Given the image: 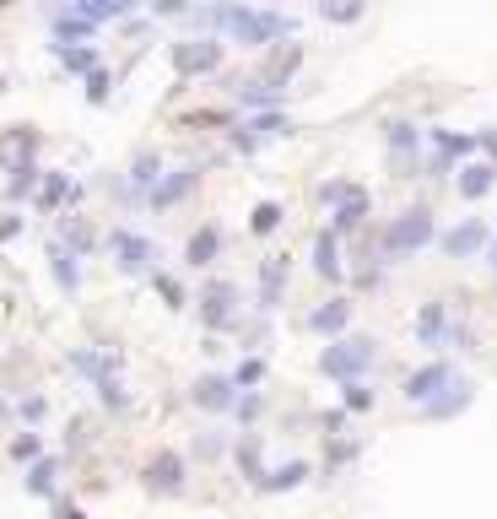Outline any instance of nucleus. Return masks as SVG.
Masks as SVG:
<instances>
[{"instance_id": "obj_49", "label": "nucleus", "mask_w": 497, "mask_h": 519, "mask_svg": "<svg viewBox=\"0 0 497 519\" xmlns=\"http://www.w3.org/2000/svg\"><path fill=\"white\" fill-rule=\"evenodd\" d=\"M492 271H497V249H492Z\"/></svg>"}, {"instance_id": "obj_36", "label": "nucleus", "mask_w": 497, "mask_h": 519, "mask_svg": "<svg viewBox=\"0 0 497 519\" xmlns=\"http://www.w3.org/2000/svg\"><path fill=\"white\" fill-rule=\"evenodd\" d=\"M109 92H114V76H109V65H98V71L82 82V98L92 103V109H103V103H109Z\"/></svg>"}, {"instance_id": "obj_50", "label": "nucleus", "mask_w": 497, "mask_h": 519, "mask_svg": "<svg viewBox=\"0 0 497 519\" xmlns=\"http://www.w3.org/2000/svg\"><path fill=\"white\" fill-rule=\"evenodd\" d=\"M492 249H497V244H492Z\"/></svg>"}, {"instance_id": "obj_23", "label": "nucleus", "mask_w": 497, "mask_h": 519, "mask_svg": "<svg viewBox=\"0 0 497 519\" xmlns=\"http://www.w3.org/2000/svg\"><path fill=\"white\" fill-rule=\"evenodd\" d=\"M287 276H292L287 255H271V260L260 265V314L281 309V292H287Z\"/></svg>"}, {"instance_id": "obj_17", "label": "nucleus", "mask_w": 497, "mask_h": 519, "mask_svg": "<svg viewBox=\"0 0 497 519\" xmlns=\"http://www.w3.org/2000/svg\"><path fill=\"white\" fill-rule=\"evenodd\" d=\"M298 65H303V44H276V49H265L260 82L287 92V87H292V76H298Z\"/></svg>"}, {"instance_id": "obj_11", "label": "nucleus", "mask_w": 497, "mask_h": 519, "mask_svg": "<svg viewBox=\"0 0 497 519\" xmlns=\"http://www.w3.org/2000/svg\"><path fill=\"white\" fill-rule=\"evenodd\" d=\"M190 406L211 411V417H233V406H238L233 374H200V379L190 384Z\"/></svg>"}, {"instance_id": "obj_19", "label": "nucleus", "mask_w": 497, "mask_h": 519, "mask_svg": "<svg viewBox=\"0 0 497 519\" xmlns=\"http://www.w3.org/2000/svg\"><path fill=\"white\" fill-rule=\"evenodd\" d=\"M314 336H330V341H341V330L352 325V298H330V303H319L314 314L303 319Z\"/></svg>"}, {"instance_id": "obj_20", "label": "nucleus", "mask_w": 497, "mask_h": 519, "mask_svg": "<svg viewBox=\"0 0 497 519\" xmlns=\"http://www.w3.org/2000/svg\"><path fill=\"white\" fill-rule=\"evenodd\" d=\"M222 260V228H195L190 233V244H184V265H190V271H211V265Z\"/></svg>"}, {"instance_id": "obj_24", "label": "nucleus", "mask_w": 497, "mask_h": 519, "mask_svg": "<svg viewBox=\"0 0 497 519\" xmlns=\"http://www.w3.org/2000/svg\"><path fill=\"white\" fill-rule=\"evenodd\" d=\"M49 28L60 33L55 44H98V28L87 17H76V6H55L49 11Z\"/></svg>"}, {"instance_id": "obj_30", "label": "nucleus", "mask_w": 497, "mask_h": 519, "mask_svg": "<svg viewBox=\"0 0 497 519\" xmlns=\"http://www.w3.org/2000/svg\"><path fill=\"white\" fill-rule=\"evenodd\" d=\"M303 482H308V460H287V465H276V471H265L254 492H292Z\"/></svg>"}, {"instance_id": "obj_28", "label": "nucleus", "mask_w": 497, "mask_h": 519, "mask_svg": "<svg viewBox=\"0 0 497 519\" xmlns=\"http://www.w3.org/2000/svg\"><path fill=\"white\" fill-rule=\"evenodd\" d=\"M49 49H55L60 71L82 76V82H87V76H92V71H98V65H103V49H98V44H49Z\"/></svg>"}, {"instance_id": "obj_33", "label": "nucleus", "mask_w": 497, "mask_h": 519, "mask_svg": "<svg viewBox=\"0 0 497 519\" xmlns=\"http://www.w3.org/2000/svg\"><path fill=\"white\" fill-rule=\"evenodd\" d=\"M92 390H98V406H103V411H125V406H130L125 374H109V379H98V384H92Z\"/></svg>"}, {"instance_id": "obj_21", "label": "nucleus", "mask_w": 497, "mask_h": 519, "mask_svg": "<svg viewBox=\"0 0 497 519\" xmlns=\"http://www.w3.org/2000/svg\"><path fill=\"white\" fill-rule=\"evenodd\" d=\"M422 130L411 125V119H395V125L384 130V146H389V157H395L400 168H416V152H422Z\"/></svg>"}, {"instance_id": "obj_12", "label": "nucleus", "mask_w": 497, "mask_h": 519, "mask_svg": "<svg viewBox=\"0 0 497 519\" xmlns=\"http://www.w3.org/2000/svg\"><path fill=\"white\" fill-rule=\"evenodd\" d=\"M76 201H82V184L71 179V173H60V168H49L44 179H38V195H33V206L44 211V217H65Z\"/></svg>"}, {"instance_id": "obj_5", "label": "nucleus", "mask_w": 497, "mask_h": 519, "mask_svg": "<svg viewBox=\"0 0 497 519\" xmlns=\"http://www.w3.org/2000/svg\"><path fill=\"white\" fill-rule=\"evenodd\" d=\"M200 325H206V336H227V330L244 325V292H238V282H206L200 287V303H195Z\"/></svg>"}, {"instance_id": "obj_16", "label": "nucleus", "mask_w": 497, "mask_h": 519, "mask_svg": "<svg viewBox=\"0 0 497 519\" xmlns=\"http://www.w3.org/2000/svg\"><path fill=\"white\" fill-rule=\"evenodd\" d=\"M195 184H200V173L195 168H168L163 173V184H157L152 195H146V206L152 211H173V206H184L195 195Z\"/></svg>"}, {"instance_id": "obj_38", "label": "nucleus", "mask_w": 497, "mask_h": 519, "mask_svg": "<svg viewBox=\"0 0 497 519\" xmlns=\"http://www.w3.org/2000/svg\"><path fill=\"white\" fill-rule=\"evenodd\" d=\"M11 460H22V465H33V460H44V433H17L11 438V449H6Z\"/></svg>"}, {"instance_id": "obj_41", "label": "nucleus", "mask_w": 497, "mask_h": 519, "mask_svg": "<svg viewBox=\"0 0 497 519\" xmlns=\"http://www.w3.org/2000/svg\"><path fill=\"white\" fill-rule=\"evenodd\" d=\"M319 17H325V22H357L362 6H357V0H325V6H319Z\"/></svg>"}, {"instance_id": "obj_9", "label": "nucleus", "mask_w": 497, "mask_h": 519, "mask_svg": "<svg viewBox=\"0 0 497 519\" xmlns=\"http://www.w3.org/2000/svg\"><path fill=\"white\" fill-rule=\"evenodd\" d=\"M222 55H227L222 38H179V44L168 49V60H173V71H179V76H211V71H222Z\"/></svg>"}, {"instance_id": "obj_42", "label": "nucleus", "mask_w": 497, "mask_h": 519, "mask_svg": "<svg viewBox=\"0 0 497 519\" xmlns=\"http://www.w3.org/2000/svg\"><path fill=\"white\" fill-rule=\"evenodd\" d=\"M357 449H362V438L335 433V438H330V471H335V465H346V460H357Z\"/></svg>"}, {"instance_id": "obj_2", "label": "nucleus", "mask_w": 497, "mask_h": 519, "mask_svg": "<svg viewBox=\"0 0 497 519\" xmlns=\"http://www.w3.org/2000/svg\"><path fill=\"white\" fill-rule=\"evenodd\" d=\"M427 244H438V217L427 206H411V211H400V217H389V228L379 238V249L389 260H411V255H422Z\"/></svg>"}, {"instance_id": "obj_29", "label": "nucleus", "mask_w": 497, "mask_h": 519, "mask_svg": "<svg viewBox=\"0 0 497 519\" xmlns=\"http://www.w3.org/2000/svg\"><path fill=\"white\" fill-rule=\"evenodd\" d=\"M454 184H460V195H465V201H487V195H492V184H497V168H492V163H465Z\"/></svg>"}, {"instance_id": "obj_7", "label": "nucleus", "mask_w": 497, "mask_h": 519, "mask_svg": "<svg viewBox=\"0 0 497 519\" xmlns=\"http://www.w3.org/2000/svg\"><path fill=\"white\" fill-rule=\"evenodd\" d=\"M109 255L119 276H152L157 271V244L136 228H114L109 233Z\"/></svg>"}, {"instance_id": "obj_10", "label": "nucleus", "mask_w": 497, "mask_h": 519, "mask_svg": "<svg viewBox=\"0 0 497 519\" xmlns=\"http://www.w3.org/2000/svg\"><path fill=\"white\" fill-rule=\"evenodd\" d=\"M454 379H460V374H454L449 357H433V363H422L416 374H406V390H400V395H406L411 406H427V401H438Z\"/></svg>"}, {"instance_id": "obj_31", "label": "nucleus", "mask_w": 497, "mask_h": 519, "mask_svg": "<svg viewBox=\"0 0 497 519\" xmlns=\"http://www.w3.org/2000/svg\"><path fill=\"white\" fill-rule=\"evenodd\" d=\"M33 492V498H55V487H60V460L55 455H44V460H33L28 465V482H22Z\"/></svg>"}, {"instance_id": "obj_27", "label": "nucleus", "mask_w": 497, "mask_h": 519, "mask_svg": "<svg viewBox=\"0 0 497 519\" xmlns=\"http://www.w3.org/2000/svg\"><path fill=\"white\" fill-rule=\"evenodd\" d=\"M470 401H476V390H470V379H454L449 390L438 395V401H427V406H422V417H427V422H449V417H460V411H465Z\"/></svg>"}, {"instance_id": "obj_34", "label": "nucleus", "mask_w": 497, "mask_h": 519, "mask_svg": "<svg viewBox=\"0 0 497 519\" xmlns=\"http://www.w3.org/2000/svg\"><path fill=\"white\" fill-rule=\"evenodd\" d=\"M38 179H44V168H17V173H11V179H6V201H33V195H38Z\"/></svg>"}, {"instance_id": "obj_6", "label": "nucleus", "mask_w": 497, "mask_h": 519, "mask_svg": "<svg viewBox=\"0 0 497 519\" xmlns=\"http://www.w3.org/2000/svg\"><path fill=\"white\" fill-rule=\"evenodd\" d=\"M141 487L152 492V498H179V492L190 487V460H184L179 449H152L141 465Z\"/></svg>"}, {"instance_id": "obj_26", "label": "nucleus", "mask_w": 497, "mask_h": 519, "mask_svg": "<svg viewBox=\"0 0 497 519\" xmlns=\"http://www.w3.org/2000/svg\"><path fill=\"white\" fill-rule=\"evenodd\" d=\"M55 244H65L76 260H87L92 249H98V228H92L87 217H71V211H65V217H60V233H55Z\"/></svg>"}, {"instance_id": "obj_35", "label": "nucleus", "mask_w": 497, "mask_h": 519, "mask_svg": "<svg viewBox=\"0 0 497 519\" xmlns=\"http://www.w3.org/2000/svg\"><path fill=\"white\" fill-rule=\"evenodd\" d=\"M152 287H157V298H163L173 314H179V309H190V292H184V282H173L168 271H152Z\"/></svg>"}, {"instance_id": "obj_39", "label": "nucleus", "mask_w": 497, "mask_h": 519, "mask_svg": "<svg viewBox=\"0 0 497 519\" xmlns=\"http://www.w3.org/2000/svg\"><path fill=\"white\" fill-rule=\"evenodd\" d=\"M341 411H346V417L373 411V390H368V384H341Z\"/></svg>"}, {"instance_id": "obj_32", "label": "nucleus", "mask_w": 497, "mask_h": 519, "mask_svg": "<svg viewBox=\"0 0 497 519\" xmlns=\"http://www.w3.org/2000/svg\"><path fill=\"white\" fill-rule=\"evenodd\" d=\"M233 460H238V471L249 476V487H260V476H265V465H260V433H238Z\"/></svg>"}, {"instance_id": "obj_37", "label": "nucleus", "mask_w": 497, "mask_h": 519, "mask_svg": "<svg viewBox=\"0 0 497 519\" xmlns=\"http://www.w3.org/2000/svg\"><path fill=\"white\" fill-rule=\"evenodd\" d=\"M281 217H287V211H281L276 201H260V206L249 211V233H260V238H265V233H276V228H281Z\"/></svg>"}, {"instance_id": "obj_47", "label": "nucleus", "mask_w": 497, "mask_h": 519, "mask_svg": "<svg viewBox=\"0 0 497 519\" xmlns=\"http://www.w3.org/2000/svg\"><path fill=\"white\" fill-rule=\"evenodd\" d=\"M49 519H87L82 509H76L71 498H55V509H49Z\"/></svg>"}, {"instance_id": "obj_4", "label": "nucleus", "mask_w": 497, "mask_h": 519, "mask_svg": "<svg viewBox=\"0 0 497 519\" xmlns=\"http://www.w3.org/2000/svg\"><path fill=\"white\" fill-rule=\"evenodd\" d=\"M319 201L330 206V233L335 238L357 233L362 222H368V211H373V195L362 190V184H352V179H325L319 184Z\"/></svg>"}, {"instance_id": "obj_13", "label": "nucleus", "mask_w": 497, "mask_h": 519, "mask_svg": "<svg viewBox=\"0 0 497 519\" xmlns=\"http://www.w3.org/2000/svg\"><path fill=\"white\" fill-rule=\"evenodd\" d=\"M487 244H492V233H487V222H481V217H465V222H454L449 233H438V249L449 260H476Z\"/></svg>"}, {"instance_id": "obj_8", "label": "nucleus", "mask_w": 497, "mask_h": 519, "mask_svg": "<svg viewBox=\"0 0 497 519\" xmlns=\"http://www.w3.org/2000/svg\"><path fill=\"white\" fill-rule=\"evenodd\" d=\"M281 136H292V119L276 109V114H249L244 125H233V130H227V146H233L238 157H254L260 146H271Z\"/></svg>"}, {"instance_id": "obj_48", "label": "nucleus", "mask_w": 497, "mask_h": 519, "mask_svg": "<svg viewBox=\"0 0 497 519\" xmlns=\"http://www.w3.org/2000/svg\"><path fill=\"white\" fill-rule=\"evenodd\" d=\"M17 233H22V217H0V244H11Z\"/></svg>"}, {"instance_id": "obj_45", "label": "nucleus", "mask_w": 497, "mask_h": 519, "mask_svg": "<svg viewBox=\"0 0 497 519\" xmlns=\"http://www.w3.org/2000/svg\"><path fill=\"white\" fill-rule=\"evenodd\" d=\"M195 455H200V460H222V455H233V444H227V433H222V438L206 433V438L195 444Z\"/></svg>"}, {"instance_id": "obj_18", "label": "nucleus", "mask_w": 497, "mask_h": 519, "mask_svg": "<svg viewBox=\"0 0 497 519\" xmlns=\"http://www.w3.org/2000/svg\"><path fill=\"white\" fill-rule=\"evenodd\" d=\"M38 157V130L33 125H11L6 136H0V168L17 173V168H33Z\"/></svg>"}, {"instance_id": "obj_43", "label": "nucleus", "mask_w": 497, "mask_h": 519, "mask_svg": "<svg viewBox=\"0 0 497 519\" xmlns=\"http://www.w3.org/2000/svg\"><path fill=\"white\" fill-rule=\"evenodd\" d=\"M260 406H265V395L260 390H244V395H238V406H233V422H244V428H249V422L260 417Z\"/></svg>"}, {"instance_id": "obj_1", "label": "nucleus", "mask_w": 497, "mask_h": 519, "mask_svg": "<svg viewBox=\"0 0 497 519\" xmlns=\"http://www.w3.org/2000/svg\"><path fill=\"white\" fill-rule=\"evenodd\" d=\"M190 22L200 28H217V38L227 44H244V49H276L298 38V17L276 6H244V0H227V6H200L190 11Z\"/></svg>"}, {"instance_id": "obj_15", "label": "nucleus", "mask_w": 497, "mask_h": 519, "mask_svg": "<svg viewBox=\"0 0 497 519\" xmlns=\"http://www.w3.org/2000/svg\"><path fill=\"white\" fill-rule=\"evenodd\" d=\"M163 173H168V163H163V152L157 146H141L136 157H130V173H125V184H130V195L136 201H146V195L163 184Z\"/></svg>"}, {"instance_id": "obj_14", "label": "nucleus", "mask_w": 497, "mask_h": 519, "mask_svg": "<svg viewBox=\"0 0 497 519\" xmlns=\"http://www.w3.org/2000/svg\"><path fill=\"white\" fill-rule=\"evenodd\" d=\"M454 336H460V325L449 319V303H438V298L422 303V314H416V341L438 352V346H454Z\"/></svg>"}, {"instance_id": "obj_3", "label": "nucleus", "mask_w": 497, "mask_h": 519, "mask_svg": "<svg viewBox=\"0 0 497 519\" xmlns=\"http://www.w3.org/2000/svg\"><path fill=\"white\" fill-rule=\"evenodd\" d=\"M379 363V341L373 336H341L319 352V374L335 384H362V374Z\"/></svg>"}, {"instance_id": "obj_44", "label": "nucleus", "mask_w": 497, "mask_h": 519, "mask_svg": "<svg viewBox=\"0 0 497 519\" xmlns=\"http://www.w3.org/2000/svg\"><path fill=\"white\" fill-rule=\"evenodd\" d=\"M17 417L33 428V422H44V417H49V401H44V395H22V401H17Z\"/></svg>"}, {"instance_id": "obj_22", "label": "nucleus", "mask_w": 497, "mask_h": 519, "mask_svg": "<svg viewBox=\"0 0 497 519\" xmlns=\"http://www.w3.org/2000/svg\"><path fill=\"white\" fill-rule=\"evenodd\" d=\"M314 276H319V282H341V276H346L341 238H335L330 228H319V233H314Z\"/></svg>"}, {"instance_id": "obj_46", "label": "nucleus", "mask_w": 497, "mask_h": 519, "mask_svg": "<svg viewBox=\"0 0 497 519\" xmlns=\"http://www.w3.org/2000/svg\"><path fill=\"white\" fill-rule=\"evenodd\" d=\"M152 17H190V6H184V0H157Z\"/></svg>"}, {"instance_id": "obj_25", "label": "nucleus", "mask_w": 497, "mask_h": 519, "mask_svg": "<svg viewBox=\"0 0 497 519\" xmlns=\"http://www.w3.org/2000/svg\"><path fill=\"white\" fill-rule=\"evenodd\" d=\"M44 260H49V276H55V287H60V292H82V260H76L71 249H65V244H55V238H49Z\"/></svg>"}, {"instance_id": "obj_40", "label": "nucleus", "mask_w": 497, "mask_h": 519, "mask_svg": "<svg viewBox=\"0 0 497 519\" xmlns=\"http://www.w3.org/2000/svg\"><path fill=\"white\" fill-rule=\"evenodd\" d=\"M233 384H238V395L254 390V384H265V357H244V363L233 368Z\"/></svg>"}]
</instances>
